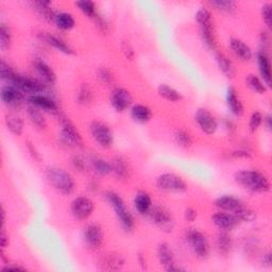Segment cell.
<instances>
[{
	"label": "cell",
	"instance_id": "1",
	"mask_svg": "<svg viewBox=\"0 0 272 272\" xmlns=\"http://www.w3.org/2000/svg\"><path fill=\"white\" fill-rule=\"evenodd\" d=\"M235 182L243 188L252 192H267L270 190V181L256 170H241L234 176Z\"/></svg>",
	"mask_w": 272,
	"mask_h": 272
},
{
	"label": "cell",
	"instance_id": "2",
	"mask_svg": "<svg viewBox=\"0 0 272 272\" xmlns=\"http://www.w3.org/2000/svg\"><path fill=\"white\" fill-rule=\"evenodd\" d=\"M196 20L197 24L199 25L201 38L203 42L206 43V45L210 49L216 50L217 40H216V34H215L213 17L210 10L204 7L200 8L196 13Z\"/></svg>",
	"mask_w": 272,
	"mask_h": 272
},
{
	"label": "cell",
	"instance_id": "3",
	"mask_svg": "<svg viewBox=\"0 0 272 272\" xmlns=\"http://www.w3.org/2000/svg\"><path fill=\"white\" fill-rule=\"evenodd\" d=\"M106 199L107 201L111 204V207L113 208L115 212L116 217L122 226V229L127 232H131L134 229V219L131 215L130 211L127 209L126 203H124L123 199L116 194L115 191H107L106 192Z\"/></svg>",
	"mask_w": 272,
	"mask_h": 272
},
{
	"label": "cell",
	"instance_id": "4",
	"mask_svg": "<svg viewBox=\"0 0 272 272\" xmlns=\"http://www.w3.org/2000/svg\"><path fill=\"white\" fill-rule=\"evenodd\" d=\"M48 182L63 195H71L76 189V182L74 178L66 170L58 167L47 169Z\"/></svg>",
	"mask_w": 272,
	"mask_h": 272
},
{
	"label": "cell",
	"instance_id": "5",
	"mask_svg": "<svg viewBox=\"0 0 272 272\" xmlns=\"http://www.w3.org/2000/svg\"><path fill=\"white\" fill-rule=\"evenodd\" d=\"M185 240L190 248V250L197 257L202 259L209 257L211 247L206 234H203L198 230L192 229L186 232Z\"/></svg>",
	"mask_w": 272,
	"mask_h": 272
},
{
	"label": "cell",
	"instance_id": "6",
	"mask_svg": "<svg viewBox=\"0 0 272 272\" xmlns=\"http://www.w3.org/2000/svg\"><path fill=\"white\" fill-rule=\"evenodd\" d=\"M59 120L61 123V134H60V140L63 145L68 146V147H77V146H82L83 140L80 132L78 131L75 124L70 120V118H67L66 116L62 114H58Z\"/></svg>",
	"mask_w": 272,
	"mask_h": 272
},
{
	"label": "cell",
	"instance_id": "7",
	"mask_svg": "<svg viewBox=\"0 0 272 272\" xmlns=\"http://www.w3.org/2000/svg\"><path fill=\"white\" fill-rule=\"evenodd\" d=\"M11 84L18 88L22 94H28L30 96L43 94L46 90V85L43 81H40L39 79L18 74H16Z\"/></svg>",
	"mask_w": 272,
	"mask_h": 272
},
{
	"label": "cell",
	"instance_id": "8",
	"mask_svg": "<svg viewBox=\"0 0 272 272\" xmlns=\"http://www.w3.org/2000/svg\"><path fill=\"white\" fill-rule=\"evenodd\" d=\"M92 138L102 148H111L114 143V134L107 123L102 121H92L89 126Z\"/></svg>",
	"mask_w": 272,
	"mask_h": 272
},
{
	"label": "cell",
	"instance_id": "9",
	"mask_svg": "<svg viewBox=\"0 0 272 272\" xmlns=\"http://www.w3.org/2000/svg\"><path fill=\"white\" fill-rule=\"evenodd\" d=\"M150 220L163 232H172L175 228V220L172 213L166 210L164 207H152L148 213Z\"/></svg>",
	"mask_w": 272,
	"mask_h": 272
},
{
	"label": "cell",
	"instance_id": "10",
	"mask_svg": "<svg viewBox=\"0 0 272 272\" xmlns=\"http://www.w3.org/2000/svg\"><path fill=\"white\" fill-rule=\"evenodd\" d=\"M156 186L160 190L168 192H184L187 190L185 181L176 174H163L156 179Z\"/></svg>",
	"mask_w": 272,
	"mask_h": 272
},
{
	"label": "cell",
	"instance_id": "11",
	"mask_svg": "<svg viewBox=\"0 0 272 272\" xmlns=\"http://www.w3.org/2000/svg\"><path fill=\"white\" fill-rule=\"evenodd\" d=\"M72 214L79 220H85L94 213L95 203L87 197L81 196L76 198L71 206Z\"/></svg>",
	"mask_w": 272,
	"mask_h": 272
},
{
	"label": "cell",
	"instance_id": "12",
	"mask_svg": "<svg viewBox=\"0 0 272 272\" xmlns=\"http://www.w3.org/2000/svg\"><path fill=\"white\" fill-rule=\"evenodd\" d=\"M195 120L201 131L208 135L215 134L218 129L217 119L207 109H198L195 115Z\"/></svg>",
	"mask_w": 272,
	"mask_h": 272
},
{
	"label": "cell",
	"instance_id": "13",
	"mask_svg": "<svg viewBox=\"0 0 272 272\" xmlns=\"http://www.w3.org/2000/svg\"><path fill=\"white\" fill-rule=\"evenodd\" d=\"M84 242L88 248L93 250H98L104 244L105 232L101 225L97 223H90L84 229Z\"/></svg>",
	"mask_w": 272,
	"mask_h": 272
},
{
	"label": "cell",
	"instance_id": "14",
	"mask_svg": "<svg viewBox=\"0 0 272 272\" xmlns=\"http://www.w3.org/2000/svg\"><path fill=\"white\" fill-rule=\"evenodd\" d=\"M133 98L128 89L116 87L111 94V105L117 112H123L132 107Z\"/></svg>",
	"mask_w": 272,
	"mask_h": 272
},
{
	"label": "cell",
	"instance_id": "15",
	"mask_svg": "<svg viewBox=\"0 0 272 272\" xmlns=\"http://www.w3.org/2000/svg\"><path fill=\"white\" fill-rule=\"evenodd\" d=\"M157 257L160 260V264L167 271H181L180 267L177 266L175 253L173 249L166 243H162L157 248Z\"/></svg>",
	"mask_w": 272,
	"mask_h": 272
},
{
	"label": "cell",
	"instance_id": "16",
	"mask_svg": "<svg viewBox=\"0 0 272 272\" xmlns=\"http://www.w3.org/2000/svg\"><path fill=\"white\" fill-rule=\"evenodd\" d=\"M0 97L4 104L10 108H19L22 102L25 100L24 94H22L18 88H16L14 85H6L2 88V93H0Z\"/></svg>",
	"mask_w": 272,
	"mask_h": 272
},
{
	"label": "cell",
	"instance_id": "17",
	"mask_svg": "<svg viewBox=\"0 0 272 272\" xmlns=\"http://www.w3.org/2000/svg\"><path fill=\"white\" fill-rule=\"evenodd\" d=\"M29 105L40 109L41 111L50 113V114L58 115L60 113L59 107L56 102L51 99L50 97L44 95V94H37L29 97Z\"/></svg>",
	"mask_w": 272,
	"mask_h": 272
},
{
	"label": "cell",
	"instance_id": "18",
	"mask_svg": "<svg viewBox=\"0 0 272 272\" xmlns=\"http://www.w3.org/2000/svg\"><path fill=\"white\" fill-rule=\"evenodd\" d=\"M212 222L216 225L220 231L230 232L236 228L240 221H238V219L234 216L233 214L220 211L213 215Z\"/></svg>",
	"mask_w": 272,
	"mask_h": 272
},
{
	"label": "cell",
	"instance_id": "19",
	"mask_svg": "<svg viewBox=\"0 0 272 272\" xmlns=\"http://www.w3.org/2000/svg\"><path fill=\"white\" fill-rule=\"evenodd\" d=\"M33 67L34 71L40 76V78L43 80L44 83L53 85L56 81V76L53 72L52 68L41 59H36L33 61Z\"/></svg>",
	"mask_w": 272,
	"mask_h": 272
},
{
	"label": "cell",
	"instance_id": "20",
	"mask_svg": "<svg viewBox=\"0 0 272 272\" xmlns=\"http://www.w3.org/2000/svg\"><path fill=\"white\" fill-rule=\"evenodd\" d=\"M226 105L234 116L241 117L244 115V105L237 94V90L233 86H230L226 90Z\"/></svg>",
	"mask_w": 272,
	"mask_h": 272
},
{
	"label": "cell",
	"instance_id": "21",
	"mask_svg": "<svg viewBox=\"0 0 272 272\" xmlns=\"http://www.w3.org/2000/svg\"><path fill=\"white\" fill-rule=\"evenodd\" d=\"M41 39L42 41H44L45 43H46L48 46L50 47H53L54 49H56L58 51L64 53V54H74L75 51L74 49L68 45L66 42H64L62 39L58 38L53 36V34H50V33H41Z\"/></svg>",
	"mask_w": 272,
	"mask_h": 272
},
{
	"label": "cell",
	"instance_id": "22",
	"mask_svg": "<svg viewBox=\"0 0 272 272\" xmlns=\"http://www.w3.org/2000/svg\"><path fill=\"white\" fill-rule=\"evenodd\" d=\"M230 47L233 53L243 62H249L253 58V52L248 45L240 39H231Z\"/></svg>",
	"mask_w": 272,
	"mask_h": 272
},
{
	"label": "cell",
	"instance_id": "23",
	"mask_svg": "<svg viewBox=\"0 0 272 272\" xmlns=\"http://www.w3.org/2000/svg\"><path fill=\"white\" fill-rule=\"evenodd\" d=\"M257 64H258V71L262 77V80L267 86H270L271 84V64L269 56L267 52L265 51H258L256 54Z\"/></svg>",
	"mask_w": 272,
	"mask_h": 272
},
{
	"label": "cell",
	"instance_id": "24",
	"mask_svg": "<svg viewBox=\"0 0 272 272\" xmlns=\"http://www.w3.org/2000/svg\"><path fill=\"white\" fill-rule=\"evenodd\" d=\"M243 202L234 196H221L215 200V207L222 212L233 214L238 208L243 206Z\"/></svg>",
	"mask_w": 272,
	"mask_h": 272
},
{
	"label": "cell",
	"instance_id": "25",
	"mask_svg": "<svg viewBox=\"0 0 272 272\" xmlns=\"http://www.w3.org/2000/svg\"><path fill=\"white\" fill-rule=\"evenodd\" d=\"M153 204L150 195L144 190L139 191L134 197V208L141 215H148Z\"/></svg>",
	"mask_w": 272,
	"mask_h": 272
},
{
	"label": "cell",
	"instance_id": "26",
	"mask_svg": "<svg viewBox=\"0 0 272 272\" xmlns=\"http://www.w3.org/2000/svg\"><path fill=\"white\" fill-rule=\"evenodd\" d=\"M100 267L104 270H120L124 266V259L120 254H105L100 259Z\"/></svg>",
	"mask_w": 272,
	"mask_h": 272
},
{
	"label": "cell",
	"instance_id": "27",
	"mask_svg": "<svg viewBox=\"0 0 272 272\" xmlns=\"http://www.w3.org/2000/svg\"><path fill=\"white\" fill-rule=\"evenodd\" d=\"M32 6L36 10L38 15L46 21H53L55 12L52 10V4L51 2H47V0H39V2L32 3Z\"/></svg>",
	"mask_w": 272,
	"mask_h": 272
},
{
	"label": "cell",
	"instance_id": "28",
	"mask_svg": "<svg viewBox=\"0 0 272 272\" xmlns=\"http://www.w3.org/2000/svg\"><path fill=\"white\" fill-rule=\"evenodd\" d=\"M131 117L134 121L139 123H146L151 120L152 111L150 108L144 105H134L130 110Z\"/></svg>",
	"mask_w": 272,
	"mask_h": 272
},
{
	"label": "cell",
	"instance_id": "29",
	"mask_svg": "<svg viewBox=\"0 0 272 272\" xmlns=\"http://www.w3.org/2000/svg\"><path fill=\"white\" fill-rule=\"evenodd\" d=\"M233 238L228 231H220L216 237V248L220 254L228 255L233 248Z\"/></svg>",
	"mask_w": 272,
	"mask_h": 272
},
{
	"label": "cell",
	"instance_id": "30",
	"mask_svg": "<svg viewBox=\"0 0 272 272\" xmlns=\"http://www.w3.org/2000/svg\"><path fill=\"white\" fill-rule=\"evenodd\" d=\"M53 21L55 26L63 31H70L76 26V20L74 16L68 12L56 13Z\"/></svg>",
	"mask_w": 272,
	"mask_h": 272
},
{
	"label": "cell",
	"instance_id": "31",
	"mask_svg": "<svg viewBox=\"0 0 272 272\" xmlns=\"http://www.w3.org/2000/svg\"><path fill=\"white\" fill-rule=\"evenodd\" d=\"M27 114H28L30 121L34 124V126L38 127L41 130L47 128L46 118H45L44 114L40 109L29 105L27 108Z\"/></svg>",
	"mask_w": 272,
	"mask_h": 272
},
{
	"label": "cell",
	"instance_id": "32",
	"mask_svg": "<svg viewBox=\"0 0 272 272\" xmlns=\"http://www.w3.org/2000/svg\"><path fill=\"white\" fill-rule=\"evenodd\" d=\"M6 124L11 133L19 136L24 131V120L15 113H9L6 115Z\"/></svg>",
	"mask_w": 272,
	"mask_h": 272
},
{
	"label": "cell",
	"instance_id": "33",
	"mask_svg": "<svg viewBox=\"0 0 272 272\" xmlns=\"http://www.w3.org/2000/svg\"><path fill=\"white\" fill-rule=\"evenodd\" d=\"M113 165V174L115 175V177L119 180H126L129 178L130 169L127 161L124 160L121 156H117L114 162L112 163Z\"/></svg>",
	"mask_w": 272,
	"mask_h": 272
},
{
	"label": "cell",
	"instance_id": "34",
	"mask_svg": "<svg viewBox=\"0 0 272 272\" xmlns=\"http://www.w3.org/2000/svg\"><path fill=\"white\" fill-rule=\"evenodd\" d=\"M216 61H217L219 70L223 73V75L225 77H228L230 79V78H233L235 76L234 65H233L232 61L225 54L218 52L216 54Z\"/></svg>",
	"mask_w": 272,
	"mask_h": 272
},
{
	"label": "cell",
	"instance_id": "35",
	"mask_svg": "<svg viewBox=\"0 0 272 272\" xmlns=\"http://www.w3.org/2000/svg\"><path fill=\"white\" fill-rule=\"evenodd\" d=\"M157 93L162 98L169 102H178L183 99L182 94L178 92L174 87L169 86L167 84H161L157 88Z\"/></svg>",
	"mask_w": 272,
	"mask_h": 272
},
{
	"label": "cell",
	"instance_id": "36",
	"mask_svg": "<svg viewBox=\"0 0 272 272\" xmlns=\"http://www.w3.org/2000/svg\"><path fill=\"white\" fill-rule=\"evenodd\" d=\"M246 84L249 88H251L253 92L259 95H264L267 92V85L256 75H248L246 77Z\"/></svg>",
	"mask_w": 272,
	"mask_h": 272
},
{
	"label": "cell",
	"instance_id": "37",
	"mask_svg": "<svg viewBox=\"0 0 272 272\" xmlns=\"http://www.w3.org/2000/svg\"><path fill=\"white\" fill-rule=\"evenodd\" d=\"M92 167L95 174L99 177H107L113 174V165L102 158H94L92 161Z\"/></svg>",
	"mask_w": 272,
	"mask_h": 272
},
{
	"label": "cell",
	"instance_id": "38",
	"mask_svg": "<svg viewBox=\"0 0 272 272\" xmlns=\"http://www.w3.org/2000/svg\"><path fill=\"white\" fill-rule=\"evenodd\" d=\"M174 139L177 145L180 146L181 148L187 149L192 146L191 135L184 129H177L174 134Z\"/></svg>",
	"mask_w": 272,
	"mask_h": 272
},
{
	"label": "cell",
	"instance_id": "39",
	"mask_svg": "<svg viewBox=\"0 0 272 272\" xmlns=\"http://www.w3.org/2000/svg\"><path fill=\"white\" fill-rule=\"evenodd\" d=\"M210 5L222 13L232 14L237 9V4L232 0H213Z\"/></svg>",
	"mask_w": 272,
	"mask_h": 272
},
{
	"label": "cell",
	"instance_id": "40",
	"mask_svg": "<svg viewBox=\"0 0 272 272\" xmlns=\"http://www.w3.org/2000/svg\"><path fill=\"white\" fill-rule=\"evenodd\" d=\"M233 215L238 219V221H244V222H252L256 218L255 212L252 211L250 208L246 207L245 204L238 208L233 213Z\"/></svg>",
	"mask_w": 272,
	"mask_h": 272
},
{
	"label": "cell",
	"instance_id": "41",
	"mask_svg": "<svg viewBox=\"0 0 272 272\" xmlns=\"http://www.w3.org/2000/svg\"><path fill=\"white\" fill-rule=\"evenodd\" d=\"M76 6L81 12L89 18H95L98 15L97 12V6L95 3L90 2V0H81V2H77Z\"/></svg>",
	"mask_w": 272,
	"mask_h": 272
},
{
	"label": "cell",
	"instance_id": "42",
	"mask_svg": "<svg viewBox=\"0 0 272 272\" xmlns=\"http://www.w3.org/2000/svg\"><path fill=\"white\" fill-rule=\"evenodd\" d=\"M94 99V92L88 84H82L78 93V102L80 105H89Z\"/></svg>",
	"mask_w": 272,
	"mask_h": 272
},
{
	"label": "cell",
	"instance_id": "43",
	"mask_svg": "<svg viewBox=\"0 0 272 272\" xmlns=\"http://www.w3.org/2000/svg\"><path fill=\"white\" fill-rule=\"evenodd\" d=\"M11 42H12V34H11L10 28L2 24L0 27V48L3 50H7L11 46Z\"/></svg>",
	"mask_w": 272,
	"mask_h": 272
},
{
	"label": "cell",
	"instance_id": "44",
	"mask_svg": "<svg viewBox=\"0 0 272 272\" xmlns=\"http://www.w3.org/2000/svg\"><path fill=\"white\" fill-rule=\"evenodd\" d=\"M263 121H264V117L262 115V113L258 111L252 113L250 120H249V130H250L252 133L256 132L259 129V127L262 126Z\"/></svg>",
	"mask_w": 272,
	"mask_h": 272
},
{
	"label": "cell",
	"instance_id": "45",
	"mask_svg": "<svg viewBox=\"0 0 272 272\" xmlns=\"http://www.w3.org/2000/svg\"><path fill=\"white\" fill-rule=\"evenodd\" d=\"M0 76H2L3 80L12 82L16 74L12 70V67L7 64L5 61H2V63H0Z\"/></svg>",
	"mask_w": 272,
	"mask_h": 272
},
{
	"label": "cell",
	"instance_id": "46",
	"mask_svg": "<svg viewBox=\"0 0 272 272\" xmlns=\"http://www.w3.org/2000/svg\"><path fill=\"white\" fill-rule=\"evenodd\" d=\"M97 78L101 83L107 84V85L112 84L113 82H114V77H113V74L105 67L99 68L97 72Z\"/></svg>",
	"mask_w": 272,
	"mask_h": 272
},
{
	"label": "cell",
	"instance_id": "47",
	"mask_svg": "<svg viewBox=\"0 0 272 272\" xmlns=\"http://www.w3.org/2000/svg\"><path fill=\"white\" fill-rule=\"evenodd\" d=\"M272 6L270 3H266L260 8V15L267 26L268 29H271V20H272V13H271Z\"/></svg>",
	"mask_w": 272,
	"mask_h": 272
},
{
	"label": "cell",
	"instance_id": "48",
	"mask_svg": "<svg viewBox=\"0 0 272 272\" xmlns=\"http://www.w3.org/2000/svg\"><path fill=\"white\" fill-rule=\"evenodd\" d=\"M121 49H122V52L124 54V56H126V58L128 60H133L134 59V50L132 48V46L130 45L129 42H123L122 45H121Z\"/></svg>",
	"mask_w": 272,
	"mask_h": 272
},
{
	"label": "cell",
	"instance_id": "49",
	"mask_svg": "<svg viewBox=\"0 0 272 272\" xmlns=\"http://www.w3.org/2000/svg\"><path fill=\"white\" fill-rule=\"evenodd\" d=\"M94 19L96 21L97 27L99 28V30L101 32H108V30H109V24H108V21L104 17L98 14Z\"/></svg>",
	"mask_w": 272,
	"mask_h": 272
},
{
	"label": "cell",
	"instance_id": "50",
	"mask_svg": "<svg viewBox=\"0 0 272 272\" xmlns=\"http://www.w3.org/2000/svg\"><path fill=\"white\" fill-rule=\"evenodd\" d=\"M184 217L186 219V221L188 222H194L197 217H198V213L195 209H192V208H188L185 210V213H184Z\"/></svg>",
	"mask_w": 272,
	"mask_h": 272
},
{
	"label": "cell",
	"instance_id": "51",
	"mask_svg": "<svg viewBox=\"0 0 272 272\" xmlns=\"http://www.w3.org/2000/svg\"><path fill=\"white\" fill-rule=\"evenodd\" d=\"M73 165L76 169L80 170V172H83V170L86 168V164H85V161L83 160V158L81 156H75L73 158Z\"/></svg>",
	"mask_w": 272,
	"mask_h": 272
},
{
	"label": "cell",
	"instance_id": "52",
	"mask_svg": "<svg viewBox=\"0 0 272 272\" xmlns=\"http://www.w3.org/2000/svg\"><path fill=\"white\" fill-rule=\"evenodd\" d=\"M270 42V38H269V34L267 32H262L260 33V44H262V46H263V49L262 51H265L267 52V48L269 46V43Z\"/></svg>",
	"mask_w": 272,
	"mask_h": 272
},
{
	"label": "cell",
	"instance_id": "53",
	"mask_svg": "<svg viewBox=\"0 0 272 272\" xmlns=\"http://www.w3.org/2000/svg\"><path fill=\"white\" fill-rule=\"evenodd\" d=\"M232 154H233V156H235V157H251V155H252L251 151H249V150H247V149L237 150V151L233 152Z\"/></svg>",
	"mask_w": 272,
	"mask_h": 272
},
{
	"label": "cell",
	"instance_id": "54",
	"mask_svg": "<svg viewBox=\"0 0 272 272\" xmlns=\"http://www.w3.org/2000/svg\"><path fill=\"white\" fill-rule=\"evenodd\" d=\"M28 149H29V151L31 152V155H32V157L34 158V160L41 161L40 153L37 151L36 148H34V146H32V144H28Z\"/></svg>",
	"mask_w": 272,
	"mask_h": 272
},
{
	"label": "cell",
	"instance_id": "55",
	"mask_svg": "<svg viewBox=\"0 0 272 272\" xmlns=\"http://www.w3.org/2000/svg\"><path fill=\"white\" fill-rule=\"evenodd\" d=\"M8 245H9V236L6 233L5 226H3V230H2V247H3V249H5Z\"/></svg>",
	"mask_w": 272,
	"mask_h": 272
},
{
	"label": "cell",
	"instance_id": "56",
	"mask_svg": "<svg viewBox=\"0 0 272 272\" xmlns=\"http://www.w3.org/2000/svg\"><path fill=\"white\" fill-rule=\"evenodd\" d=\"M272 263V257H271V252H267L263 256V265L265 267H270Z\"/></svg>",
	"mask_w": 272,
	"mask_h": 272
},
{
	"label": "cell",
	"instance_id": "57",
	"mask_svg": "<svg viewBox=\"0 0 272 272\" xmlns=\"http://www.w3.org/2000/svg\"><path fill=\"white\" fill-rule=\"evenodd\" d=\"M3 271L6 272V271H26L25 268H22V267H19V266H6L5 268H3Z\"/></svg>",
	"mask_w": 272,
	"mask_h": 272
},
{
	"label": "cell",
	"instance_id": "58",
	"mask_svg": "<svg viewBox=\"0 0 272 272\" xmlns=\"http://www.w3.org/2000/svg\"><path fill=\"white\" fill-rule=\"evenodd\" d=\"M271 115H267L266 117H264V123L266 124V127L268 130H271V127H272V123H271Z\"/></svg>",
	"mask_w": 272,
	"mask_h": 272
},
{
	"label": "cell",
	"instance_id": "59",
	"mask_svg": "<svg viewBox=\"0 0 272 272\" xmlns=\"http://www.w3.org/2000/svg\"><path fill=\"white\" fill-rule=\"evenodd\" d=\"M139 260H140V265L141 266H143V268H145L146 267V260H145V257H144V255L143 254H140L139 255Z\"/></svg>",
	"mask_w": 272,
	"mask_h": 272
},
{
	"label": "cell",
	"instance_id": "60",
	"mask_svg": "<svg viewBox=\"0 0 272 272\" xmlns=\"http://www.w3.org/2000/svg\"><path fill=\"white\" fill-rule=\"evenodd\" d=\"M2 216H3V226L5 225V222H6V211H5V208L3 207L2 209Z\"/></svg>",
	"mask_w": 272,
	"mask_h": 272
}]
</instances>
